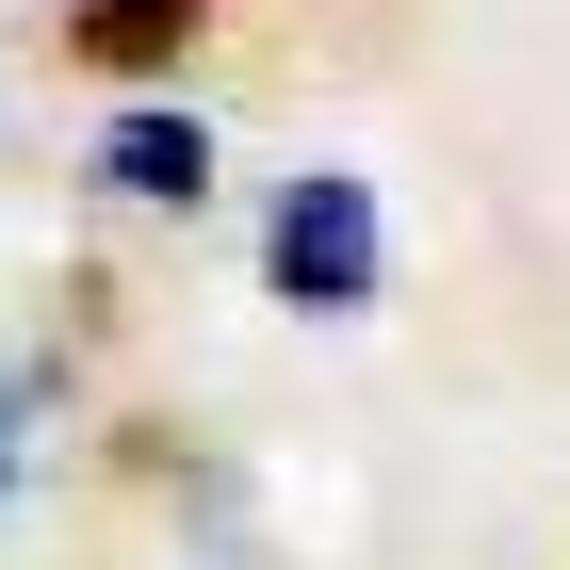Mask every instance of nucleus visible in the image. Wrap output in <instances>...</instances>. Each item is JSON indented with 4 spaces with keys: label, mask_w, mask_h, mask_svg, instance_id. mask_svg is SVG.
I'll use <instances>...</instances> for the list:
<instances>
[{
    "label": "nucleus",
    "mask_w": 570,
    "mask_h": 570,
    "mask_svg": "<svg viewBox=\"0 0 570 570\" xmlns=\"http://www.w3.org/2000/svg\"><path fill=\"white\" fill-rule=\"evenodd\" d=\"M262 277H277V309H375V277H392V228H375V179L358 164H309V179H277V213H262Z\"/></svg>",
    "instance_id": "1"
},
{
    "label": "nucleus",
    "mask_w": 570,
    "mask_h": 570,
    "mask_svg": "<svg viewBox=\"0 0 570 570\" xmlns=\"http://www.w3.org/2000/svg\"><path fill=\"white\" fill-rule=\"evenodd\" d=\"M179 33H196V0H82V66H179Z\"/></svg>",
    "instance_id": "3"
},
{
    "label": "nucleus",
    "mask_w": 570,
    "mask_h": 570,
    "mask_svg": "<svg viewBox=\"0 0 570 570\" xmlns=\"http://www.w3.org/2000/svg\"><path fill=\"white\" fill-rule=\"evenodd\" d=\"M98 196H131V213H196V196H213V131L164 115V98L115 115V131H98Z\"/></svg>",
    "instance_id": "2"
},
{
    "label": "nucleus",
    "mask_w": 570,
    "mask_h": 570,
    "mask_svg": "<svg viewBox=\"0 0 570 570\" xmlns=\"http://www.w3.org/2000/svg\"><path fill=\"white\" fill-rule=\"evenodd\" d=\"M17 456H33V375H0V489H17Z\"/></svg>",
    "instance_id": "4"
}]
</instances>
